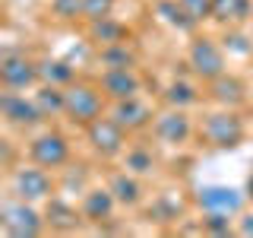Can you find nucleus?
I'll use <instances>...</instances> for the list:
<instances>
[{
	"label": "nucleus",
	"mask_w": 253,
	"mask_h": 238,
	"mask_svg": "<svg viewBox=\"0 0 253 238\" xmlns=\"http://www.w3.org/2000/svg\"><path fill=\"white\" fill-rule=\"evenodd\" d=\"M196 137L209 149H237L247 140V124L237 115V108L209 111V115L196 124Z\"/></svg>",
	"instance_id": "nucleus-1"
},
{
	"label": "nucleus",
	"mask_w": 253,
	"mask_h": 238,
	"mask_svg": "<svg viewBox=\"0 0 253 238\" xmlns=\"http://www.w3.org/2000/svg\"><path fill=\"white\" fill-rule=\"evenodd\" d=\"M108 105L111 102L105 99L98 79H95V83H89V79H76V83L67 86V108H63V118H67V124L83 127L85 130L92 121H98L101 115H108Z\"/></svg>",
	"instance_id": "nucleus-2"
},
{
	"label": "nucleus",
	"mask_w": 253,
	"mask_h": 238,
	"mask_svg": "<svg viewBox=\"0 0 253 238\" xmlns=\"http://www.w3.org/2000/svg\"><path fill=\"white\" fill-rule=\"evenodd\" d=\"M187 67H190V76L200 79V83H209V79L221 76V73L228 70L225 45H221V38H212V35H206V32L190 35V45H187Z\"/></svg>",
	"instance_id": "nucleus-3"
},
{
	"label": "nucleus",
	"mask_w": 253,
	"mask_h": 238,
	"mask_svg": "<svg viewBox=\"0 0 253 238\" xmlns=\"http://www.w3.org/2000/svg\"><path fill=\"white\" fill-rule=\"evenodd\" d=\"M10 194L19 197V200L29 203H44L47 197L57 194V181H54V172L44 169L38 162H22L10 172Z\"/></svg>",
	"instance_id": "nucleus-4"
},
{
	"label": "nucleus",
	"mask_w": 253,
	"mask_h": 238,
	"mask_svg": "<svg viewBox=\"0 0 253 238\" xmlns=\"http://www.w3.org/2000/svg\"><path fill=\"white\" fill-rule=\"evenodd\" d=\"M0 226L10 238H38L44 232V213L35 210V203L10 197L0 203Z\"/></svg>",
	"instance_id": "nucleus-5"
},
{
	"label": "nucleus",
	"mask_w": 253,
	"mask_h": 238,
	"mask_svg": "<svg viewBox=\"0 0 253 238\" xmlns=\"http://www.w3.org/2000/svg\"><path fill=\"white\" fill-rule=\"evenodd\" d=\"M70 159H73V143H70L67 133L54 130V127H47V130L35 133L29 140V162H38L51 172H60Z\"/></svg>",
	"instance_id": "nucleus-6"
},
{
	"label": "nucleus",
	"mask_w": 253,
	"mask_h": 238,
	"mask_svg": "<svg viewBox=\"0 0 253 238\" xmlns=\"http://www.w3.org/2000/svg\"><path fill=\"white\" fill-rule=\"evenodd\" d=\"M126 137H130V133H126L111 115H101L98 121H92L89 127H85V143H89V149L98 159H117V156H124V149L130 146Z\"/></svg>",
	"instance_id": "nucleus-7"
},
{
	"label": "nucleus",
	"mask_w": 253,
	"mask_h": 238,
	"mask_svg": "<svg viewBox=\"0 0 253 238\" xmlns=\"http://www.w3.org/2000/svg\"><path fill=\"white\" fill-rule=\"evenodd\" d=\"M42 83V76H38V60H32L26 51H13V48H6L3 54H0V86L3 89H32V86Z\"/></svg>",
	"instance_id": "nucleus-8"
},
{
	"label": "nucleus",
	"mask_w": 253,
	"mask_h": 238,
	"mask_svg": "<svg viewBox=\"0 0 253 238\" xmlns=\"http://www.w3.org/2000/svg\"><path fill=\"white\" fill-rule=\"evenodd\" d=\"M152 133H155L158 143L180 149V146H187V143L196 137V124H193V118L187 115V108H165V111L155 115Z\"/></svg>",
	"instance_id": "nucleus-9"
},
{
	"label": "nucleus",
	"mask_w": 253,
	"mask_h": 238,
	"mask_svg": "<svg viewBox=\"0 0 253 238\" xmlns=\"http://www.w3.org/2000/svg\"><path fill=\"white\" fill-rule=\"evenodd\" d=\"M0 118H3L6 127H16V130H35V127L47 124L35 105V99L32 95L26 99L16 89H3V95H0Z\"/></svg>",
	"instance_id": "nucleus-10"
},
{
	"label": "nucleus",
	"mask_w": 253,
	"mask_h": 238,
	"mask_svg": "<svg viewBox=\"0 0 253 238\" xmlns=\"http://www.w3.org/2000/svg\"><path fill=\"white\" fill-rule=\"evenodd\" d=\"M244 200H247V194L237 187H228V184H203L193 194V203L203 213H231V216H241Z\"/></svg>",
	"instance_id": "nucleus-11"
},
{
	"label": "nucleus",
	"mask_w": 253,
	"mask_h": 238,
	"mask_svg": "<svg viewBox=\"0 0 253 238\" xmlns=\"http://www.w3.org/2000/svg\"><path fill=\"white\" fill-rule=\"evenodd\" d=\"M206 86V99L212 102V105H218V108H244L250 102V89H247V83H244L237 73H221L215 79H209V83H203Z\"/></svg>",
	"instance_id": "nucleus-12"
},
{
	"label": "nucleus",
	"mask_w": 253,
	"mask_h": 238,
	"mask_svg": "<svg viewBox=\"0 0 253 238\" xmlns=\"http://www.w3.org/2000/svg\"><path fill=\"white\" fill-rule=\"evenodd\" d=\"M44 226L51 229V232H57V235H73L83 229V210H79L76 203H70L63 194H54V197H47L44 200Z\"/></svg>",
	"instance_id": "nucleus-13"
},
{
	"label": "nucleus",
	"mask_w": 253,
	"mask_h": 238,
	"mask_svg": "<svg viewBox=\"0 0 253 238\" xmlns=\"http://www.w3.org/2000/svg\"><path fill=\"white\" fill-rule=\"evenodd\" d=\"M98 86L105 92L108 102H124V99H136L142 92V76L136 67H126V70H101Z\"/></svg>",
	"instance_id": "nucleus-14"
},
{
	"label": "nucleus",
	"mask_w": 253,
	"mask_h": 238,
	"mask_svg": "<svg viewBox=\"0 0 253 238\" xmlns=\"http://www.w3.org/2000/svg\"><path fill=\"white\" fill-rule=\"evenodd\" d=\"M117 206L121 203L114 200V194H111L108 184H95V187H89L83 197H79V210H83L85 222H92V226H98V229L114 219Z\"/></svg>",
	"instance_id": "nucleus-15"
},
{
	"label": "nucleus",
	"mask_w": 253,
	"mask_h": 238,
	"mask_svg": "<svg viewBox=\"0 0 253 238\" xmlns=\"http://www.w3.org/2000/svg\"><path fill=\"white\" fill-rule=\"evenodd\" d=\"M108 115L114 118L126 133H139V130H146V127H152V121H155L152 108H149L139 95L136 99H124V102H111Z\"/></svg>",
	"instance_id": "nucleus-16"
},
{
	"label": "nucleus",
	"mask_w": 253,
	"mask_h": 238,
	"mask_svg": "<svg viewBox=\"0 0 253 238\" xmlns=\"http://www.w3.org/2000/svg\"><path fill=\"white\" fill-rule=\"evenodd\" d=\"M108 187L114 194V200L124 206V210H136V206L146 203V187H142V178L133 172H126L124 165L117 172L108 175Z\"/></svg>",
	"instance_id": "nucleus-17"
},
{
	"label": "nucleus",
	"mask_w": 253,
	"mask_h": 238,
	"mask_svg": "<svg viewBox=\"0 0 253 238\" xmlns=\"http://www.w3.org/2000/svg\"><path fill=\"white\" fill-rule=\"evenodd\" d=\"M85 38L95 48H105V45H117V42H130L133 32L126 22L114 19V16H105V19H92L85 22Z\"/></svg>",
	"instance_id": "nucleus-18"
},
{
	"label": "nucleus",
	"mask_w": 253,
	"mask_h": 238,
	"mask_svg": "<svg viewBox=\"0 0 253 238\" xmlns=\"http://www.w3.org/2000/svg\"><path fill=\"white\" fill-rule=\"evenodd\" d=\"M155 16L180 35H196L200 32V22L180 6V0H155Z\"/></svg>",
	"instance_id": "nucleus-19"
},
{
	"label": "nucleus",
	"mask_w": 253,
	"mask_h": 238,
	"mask_svg": "<svg viewBox=\"0 0 253 238\" xmlns=\"http://www.w3.org/2000/svg\"><path fill=\"white\" fill-rule=\"evenodd\" d=\"M253 16V0H212V22L221 29L228 26H247Z\"/></svg>",
	"instance_id": "nucleus-20"
},
{
	"label": "nucleus",
	"mask_w": 253,
	"mask_h": 238,
	"mask_svg": "<svg viewBox=\"0 0 253 238\" xmlns=\"http://www.w3.org/2000/svg\"><path fill=\"white\" fill-rule=\"evenodd\" d=\"M32 99H35V105H38V111H42L44 121L63 118V108H67V89H63V86L38 83L35 92H32Z\"/></svg>",
	"instance_id": "nucleus-21"
},
{
	"label": "nucleus",
	"mask_w": 253,
	"mask_h": 238,
	"mask_svg": "<svg viewBox=\"0 0 253 238\" xmlns=\"http://www.w3.org/2000/svg\"><path fill=\"white\" fill-rule=\"evenodd\" d=\"M121 165L126 172L139 175V178H152L155 169H158V159L152 153V146H146V143H130L121 156Z\"/></svg>",
	"instance_id": "nucleus-22"
},
{
	"label": "nucleus",
	"mask_w": 253,
	"mask_h": 238,
	"mask_svg": "<svg viewBox=\"0 0 253 238\" xmlns=\"http://www.w3.org/2000/svg\"><path fill=\"white\" fill-rule=\"evenodd\" d=\"M95 60H98L101 70H126V67H136L139 63V54H136V48L130 42H117V45L98 48Z\"/></svg>",
	"instance_id": "nucleus-23"
},
{
	"label": "nucleus",
	"mask_w": 253,
	"mask_h": 238,
	"mask_svg": "<svg viewBox=\"0 0 253 238\" xmlns=\"http://www.w3.org/2000/svg\"><path fill=\"white\" fill-rule=\"evenodd\" d=\"M162 102H165V108H193V105H200V102H203V92L196 89L190 79L174 76L171 83L165 86Z\"/></svg>",
	"instance_id": "nucleus-24"
},
{
	"label": "nucleus",
	"mask_w": 253,
	"mask_h": 238,
	"mask_svg": "<svg viewBox=\"0 0 253 238\" xmlns=\"http://www.w3.org/2000/svg\"><path fill=\"white\" fill-rule=\"evenodd\" d=\"M63 178L57 181V194H67V197H73V194H79L83 197L85 190H89L92 184H89V178H92V169L85 162H73L70 159L67 165H63Z\"/></svg>",
	"instance_id": "nucleus-25"
},
{
	"label": "nucleus",
	"mask_w": 253,
	"mask_h": 238,
	"mask_svg": "<svg viewBox=\"0 0 253 238\" xmlns=\"http://www.w3.org/2000/svg\"><path fill=\"white\" fill-rule=\"evenodd\" d=\"M184 210H187L184 200H177V197H171V194H158V197H152V203L146 206V219L168 226V222L184 219Z\"/></svg>",
	"instance_id": "nucleus-26"
},
{
	"label": "nucleus",
	"mask_w": 253,
	"mask_h": 238,
	"mask_svg": "<svg viewBox=\"0 0 253 238\" xmlns=\"http://www.w3.org/2000/svg\"><path fill=\"white\" fill-rule=\"evenodd\" d=\"M38 76H42V83L67 89L70 83H76V67L63 58H38Z\"/></svg>",
	"instance_id": "nucleus-27"
},
{
	"label": "nucleus",
	"mask_w": 253,
	"mask_h": 238,
	"mask_svg": "<svg viewBox=\"0 0 253 238\" xmlns=\"http://www.w3.org/2000/svg\"><path fill=\"white\" fill-rule=\"evenodd\" d=\"M221 45H225V51L234 54V58H250L253 54V38L241 26H228L225 35H221Z\"/></svg>",
	"instance_id": "nucleus-28"
},
{
	"label": "nucleus",
	"mask_w": 253,
	"mask_h": 238,
	"mask_svg": "<svg viewBox=\"0 0 253 238\" xmlns=\"http://www.w3.org/2000/svg\"><path fill=\"white\" fill-rule=\"evenodd\" d=\"M200 229H203L206 235H215V238L237 235V226H234V216H231V213H203Z\"/></svg>",
	"instance_id": "nucleus-29"
},
{
	"label": "nucleus",
	"mask_w": 253,
	"mask_h": 238,
	"mask_svg": "<svg viewBox=\"0 0 253 238\" xmlns=\"http://www.w3.org/2000/svg\"><path fill=\"white\" fill-rule=\"evenodd\" d=\"M85 0H51V16L57 22H83Z\"/></svg>",
	"instance_id": "nucleus-30"
},
{
	"label": "nucleus",
	"mask_w": 253,
	"mask_h": 238,
	"mask_svg": "<svg viewBox=\"0 0 253 238\" xmlns=\"http://www.w3.org/2000/svg\"><path fill=\"white\" fill-rule=\"evenodd\" d=\"M114 6H117V0H85V6H83V22L114 16Z\"/></svg>",
	"instance_id": "nucleus-31"
},
{
	"label": "nucleus",
	"mask_w": 253,
	"mask_h": 238,
	"mask_svg": "<svg viewBox=\"0 0 253 238\" xmlns=\"http://www.w3.org/2000/svg\"><path fill=\"white\" fill-rule=\"evenodd\" d=\"M180 6H184V10L193 16L200 26H203L206 19H212V0H180Z\"/></svg>",
	"instance_id": "nucleus-32"
},
{
	"label": "nucleus",
	"mask_w": 253,
	"mask_h": 238,
	"mask_svg": "<svg viewBox=\"0 0 253 238\" xmlns=\"http://www.w3.org/2000/svg\"><path fill=\"white\" fill-rule=\"evenodd\" d=\"M237 235L253 238V213H241V219H237Z\"/></svg>",
	"instance_id": "nucleus-33"
},
{
	"label": "nucleus",
	"mask_w": 253,
	"mask_h": 238,
	"mask_svg": "<svg viewBox=\"0 0 253 238\" xmlns=\"http://www.w3.org/2000/svg\"><path fill=\"white\" fill-rule=\"evenodd\" d=\"M0 146H3V162H0V165H3L6 172H13L16 169V165H13V140H0Z\"/></svg>",
	"instance_id": "nucleus-34"
},
{
	"label": "nucleus",
	"mask_w": 253,
	"mask_h": 238,
	"mask_svg": "<svg viewBox=\"0 0 253 238\" xmlns=\"http://www.w3.org/2000/svg\"><path fill=\"white\" fill-rule=\"evenodd\" d=\"M244 194H247V200L253 203V172H250V178H247V184H244Z\"/></svg>",
	"instance_id": "nucleus-35"
}]
</instances>
